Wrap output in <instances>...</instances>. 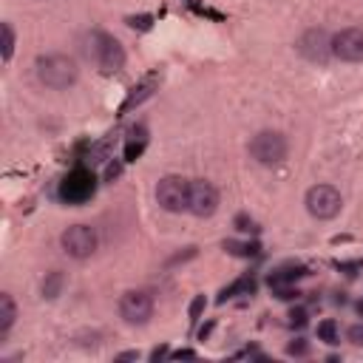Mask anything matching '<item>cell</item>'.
<instances>
[{"instance_id": "6da1fadb", "label": "cell", "mask_w": 363, "mask_h": 363, "mask_svg": "<svg viewBox=\"0 0 363 363\" xmlns=\"http://www.w3.org/2000/svg\"><path fill=\"white\" fill-rule=\"evenodd\" d=\"M34 68H37V80L51 91L71 88L77 83V74H80L77 62L68 54H43V57H37Z\"/></svg>"}, {"instance_id": "7a4b0ae2", "label": "cell", "mask_w": 363, "mask_h": 363, "mask_svg": "<svg viewBox=\"0 0 363 363\" xmlns=\"http://www.w3.org/2000/svg\"><path fill=\"white\" fill-rule=\"evenodd\" d=\"M286 139H284V133H278V131H261V133H256L253 139H250V157L258 162V165H264V168H275V165H281L284 159H286Z\"/></svg>"}, {"instance_id": "3957f363", "label": "cell", "mask_w": 363, "mask_h": 363, "mask_svg": "<svg viewBox=\"0 0 363 363\" xmlns=\"http://www.w3.org/2000/svg\"><path fill=\"white\" fill-rule=\"evenodd\" d=\"M91 51H94L97 65L105 71V74H117V71L125 65V48L108 32H94L91 34Z\"/></svg>"}, {"instance_id": "277c9868", "label": "cell", "mask_w": 363, "mask_h": 363, "mask_svg": "<svg viewBox=\"0 0 363 363\" xmlns=\"http://www.w3.org/2000/svg\"><path fill=\"white\" fill-rule=\"evenodd\" d=\"M60 244H62V253H65V256L83 261V258H91V256L97 253L100 239H97V230L88 227V225H71V227L60 236Z\"/></svg>"}, {"instance_id": "5b68a950", "label": "cell", "mask_w": 363, "mask_h": 363, "mask_svg": "<svg viewBox=\"0 0 363 363\" xmlns=\"http://www.w3.org/2000/svg\"><path fill=\"white\" fill-rule=\"evenodd\" d=\"M304 204H307L310 216H315V219H321V222H329V219H335V216L341 213L343 199H341L338 187H332V185H315V187L307 190Z\"/></svg>"}, {"instance_id": "8992f818", "label": "cell", "mask_w": 363, "mask_h": 363, "mask_svg": "<svg viewBox=\"0 0 363 363\" xmlns=\"http://www.w3.org/2000/svg\"><path fill=\"white\" fill-rule=\"evenodd\" d=\"M97 190V179L88 168H77V171H71L62 182H60V199L65 204H83L94 196Z\"/></svg>"}, {"instance_id": "52a82bcc", "label": "cell", "mask_w": 363, "mask_h": 363, "mask_svg": "<svg viewBox=\"0 0 363 363\" xmlns=\"http://www.w3.org/2000/svg\"><path fill=\"white\" fill-rule=\"evenodd\" d=\"M119 315L131 326H145L154 315V298L145 289H128L119 298Z\"/></svg>"}, {"instance_id": "ba28073f", "label": "cell", "mask_w": 363, "mask_h": 363, "mask_svg": "<svg viewBox=\"0 0 363 363\" xmlns=\"http://www.w3.org/2000/svg\"><path fill=\"white\" fill-rule=\"evenodd\" d=\"M187 190H190V182L187 179H182V176H165L157 185V202L168 213H182V210H187Z\"/></svg>"}, {"instance_id": "9c48e42d", "label": "cell", "mask_w": 363, "mask_h": 363, "mask_svg": "<svg viewBox=\"0 0 363 363\" xmlns=\"http://www.w3.org/2000/svg\"><path fill=\"white\" fill-rule=\"evenodd\" d=\"M219 210V190H216L210 182H190V190H187V213L199 216V219H207Z\"/></svg>"}, {"instance_id": "30bf717a", "label": "cell", "mask_w": 363, "mask_h": 363, "mask_svg": "<svg viewBox=\"0 0 363 363\" xmlns=\"http://www.w3.org/2000/svg\"><path fill=\"white\" fill-rule=\"evenodd\" d=\"M332 54L343 62H360L363 60V29H341L332 37Z\"/></svg>"}, {"instance_id": "8fae6325", "label": "cell", "mask_w": 363, "mask_h": 363, "mask_svg": "<svg viewBox=\"0 0 363 363\" xmlns=\"http://www.w3.org/2000/svg\"><path fill=\"white\" fill-rule=\"evenodd\" d=\"M298 51L310 60V62H326L329 60V54H332V40H329V34L324 32V29H310L301 40H298Z\"/></svg>"}, {"instance_id": "7c38bea8", "label": "cell", "mask_w": 363, "mask_h": 363, "mask_svg": "<svg viewBox=\"0 0 363 363\" xmlns=\"http://www.w3.org/2000/svg\"><path fill=\"white\" fill-rule=\"evenodd\" d=\"M304 275H310L307 272V267H301V264H286V267H278V270H272L270 272V286L272 289H278V286H293L296 281H301Z\"/></svg>"}, {"instance_id": "4fadbf2b", "label": "cell", "mask_w": 363, "mask_h": 363, "mask_svg": "<svg viewBox=\"0 0 363 363\" xmlns=\"http://www.w3.org/2000/svg\"><path fill=\"white\" fill-rule=\"evenodd\" d=\"M148 145V128L145 125H133L128 131V142H125V162H136Z\"/></svg>"}, {"instance_id": "5bb4252c", "label": "cell", "mask_w": 363, "mask_h": 363, "mask_svg": "<svg viewBox=\"0 0 363 363\" xmlns=\"http://www.w3.org/2000/svg\"><path fill=\"white\" fill-rule=\"evenodd\" d=\"M15 318H18V307H15V298L9 293L0 296V338H6L9 329L15 326Z\"/></svg>"}, {"instance_id": "9a60e30c", "label": "cell", "mask_w": 363, "mask_h": 363, "mask_svg": "<svg viewBox=\"0 0 363 363\" xmlns=\"http://www.w3.org/2000/svg\"><path fill=\"white\" fill-rule=\"evenodd\" d=\"M253 293H256V278H253V275H244V278H239V281H233L230 286L222 289L219 301L225 304V301H230V298H236V296H253Z\"/></svg>"}, {"instance_id": "2e32d148", "label": "cell", "mask_w": 363, "mask_h": 363, "mask_svg": "<svg viewBox=\"0 0 363 363\" xmlns=\"http://www.w3.org/2000/svg\"><path fill=\"white\" fill-rule=\"evenodd\" d=\"M154 88H157V80H145L142 86H133V88H131V94H128V100L122 103V114H125V111H131L133 105L145 103V100H148V97L154 94Z\"/></svg>"}, {"instance_id": "e0dca14e", "label": "cell", "mask_w": 363, "mask_h": 363, "mask_svg": "<svg viewBox=\"0 0 363 363\" xmlns=\"http://www.w3.org/2000/svg\"><path fill=\"white\" fill-rule=\"evenodd\" d=\"M62 286H65V275H62L60 270H54V272H48V275L43 278V284H40V293H43V298L54 301V298L62 293Z\"/></svg>"}, {"instance_id": "ac0fdd59", "label": "cell", "mask_w": 363, "mask_h": 363, "mask_svg": "<svg viewBox=\"0 0 363 363\" xmlns=\"http://www.w3.org/2000/svg\"><path fill=\"white\" fill-rule=\"evenodd\" d=\"M225 250L230 256H239V258H256L261 253V247L253 242V244H239V242H225Z\"/></svg>"}, {"instance_id": "d6986e66", "label": "cell", "mask_w": 363, "mask_h": 363, "mask_svg": "<svg viewBox=\"0 0 363 363\" xmlns=\"http://www.w3.org/2000/svg\"><path fill=\"white\" fill-rule=\"evenodd\" d=\"M318 341H324V343H329V346L341 343L338 324H335V321H321V324H318Z\"/></svg>"}, {"instance_id": "ffe728a7", "label": "cell", "mask_w": 363, "mask_h": 363, "mask_svg": "<svg viewBox=\"0 0 363 363\" xmlns=\"http://www.w3.org/2000/svg\"><path fill=\"white\" fill-rule=\"evenodd\" d=\"M0 34H4V62H9L12 54H15V29H12V23L0 26Z\"/></svg>"}, {"instance_id": "44dd1931", "label": "cell", "mask_w": 363, "mask_h": 363, "mask_svg": "<svg viewBox=\"0 0 363 363\" xmlns=\"http://www.w3.org/2000/svg\"><path fill=\"white\" fill-rule=\"evenodd\" d=\"M286 355H293V357H304V355H310V343H307L304 338H296L293 343L286 346Z\"/></svg>"}, {"instance_id": "7402d4cb", "label": "cell", "mask_w": 363, "mask_h": 363, "mask_svg": "<svg viewBox=\"0 0 363 363\" xmlns=\"http://www.w3.org/2000/svg\"><path fill=\"white\" fill-rule=\"evenodd\" d=\"M275 298H281V301H296V298H301V289H296V286H278V289H275Z\"/></svg>"}, {"instance_id": "603a6c76", "label": "cell", "mask_w": 363, "mask_h": 363, "mask_svg": "<svg viewBox=\"0 0 363 363\" xmlns=\"http://www.w3.org/2000/svg\"><path fill=\"white\" fill-rule=\"evenodd\" d=\"M289 326H296V329L307 326V310L304 307H296L293 312H289Z\"/></svg>"}, {"instance_id": "cb8c5ba5", "label": "cell", "mask_w": 363, "mask_h": 363, "mask_svg": "<svg viewBox=\"0 0 363 363\" xmlns=\"http://www.w3.org/2000/svg\"><path fill=\"white\" fill-rule=\"evenodd\" d=\"M204 304H207V301H204V296H196V298H193V304H190V324H196V321L202 318Z\"/></svg>"}, {"instance_id": "d4e9b609", "label": "cell", "mask_w": 363, "mask_h": 363, "mask_svg": "<svg viewBox=\"0 0 363 363\" xmlns=\"http://www.w3.org/2000/svg\"><path fill=\"white\" fill-rule=\"evenodd\" d=\"M119 176H122V162H119V159L108 162V168H105V182H117Z\"/></svg>"}, {"instance_id": "484cf974", "label": "cell", "mask_w": 363, "mask_h": 363, "mask_svg": "<svg viewBox=\"0 0 363 363\" xmlns=\"http://www.w3.org/2000/svg\"><path fill=\"white\" fill-rule=\"evenodd\" d=\"M236 227H239L242 233H258L256 222H253V219H247V216H236Z\"/></svg>"}, {"instance_id": "4316f807", "label": "cell", "mask_w": 363, "mask_h": 363, "mask_svg": "<svg viewBox=\"0 0 363 363\" xmlns=\"http://www.w3.org/2000/svg\"><path fill=\"white\" fill-rule=\"evenodd\" d=\"M346 338H349V343H355V346H363V324H355V326H349Z\"/></svg>"}, {"instance_id": "83f0119b", "label": "cell", "mask_w": 363, "mask_h": 363, "mask_svg": "<svg viewBox=\"0 0 363 363\" xmlns=\"http://www.w3.org/2000/svg\"><path fill=\"white\" fill-rule=\"evenodd\" d=\"M165 355H168V346H159V349H154V352H151V360H154V363H159Z\"/></svg>"}, {"instance_id": "f1b7e54d", "label": "cell", "mask_w": 363, "mask_h": 363, "mask_svg": "<svg viewBox=\"0 0 363 363\" xmlns=\"http://www.w3.org/2000/svg\"><path fill=\"white\" fill-rule=\"evenodd\" d=\"M190 357H196L190 349H179V352H173V360H190Z\"/></svg>"}, {"instance_id": "f546056e", "label": "cell", "mask_w": 363, "mask_h": 363, "mask_svg": "<svg viewBox=\"0 0 363 363\" xmlns=\"http://www.w3.org/2000/svg\"><path fill=\"white\" fill-rule=\"evenodd\" d=\"M148 23H151V18H139V20L133 18V20H131V26H133V29H136V26H139V29H148Z\"/></svg>"}, {"instance_id": "4dcf8cb0", "label": "cell", "mask_w": 363, "mask_h": 363, "mask_svg": "<svg viewBox=\"0 0 363 363\" xmlns=\"http://www.w3.org/2000/svg\"><path fill=\"white\" fill-rule=\"evenodd\" d=\"M139 357V352H122V355H117V360H136Z\"/></svg>"}, {"instance_id": "1f68e13d", "label": "cell", "mask_w": 363, "mask_h": 363, "mask_svg": "<svg viewBox=\"0 0 363 363\" xmlns=\"http://www.w3.org/2000/svg\"><path fill=\"white\" fill-rule=\"evenodd\" d=\"M210 329H213V324H204V326H202V329H199V338H202V341H204V338H207V335H210Z\"/></svg>"}, {"instance_id": "d6a6232c", "label": "cell", "mask_w": 363, "mask_h": 363, "mask_svg": "<svg viewBox=\"0 0 363 363\" xmlns=\"http://www.w3.org/2000/svg\"><path fill=\"white\" fill-rule=\"evenodd\" d=\"M357 315L363 318V301H357Z\"/></svg>"}]
</instances>
